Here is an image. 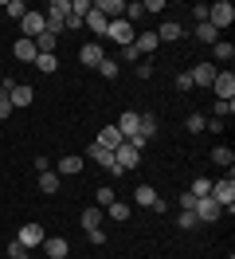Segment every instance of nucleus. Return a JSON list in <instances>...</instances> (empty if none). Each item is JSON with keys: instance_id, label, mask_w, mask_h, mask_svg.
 I'll return each mask as SVG.
<instances>
[{"instance_id": "obj_1", "label": "nucleus", "mask_w": 235, "mask_h": 259, "mask_svg": "<svg viewBox=\"0 0 235 259\" xmlns=\"http://www.w3.org/2000/svg\"><path fill=\"white\" fill-rule=\"evenodd\" d=\"M208 196L216 200L219 208H227V212H231V208H235V181H231V177L212 181V193H208Z\"/></svg>"}, {"instance_id": "obj_2", "label": "nucleus", "mask_w": 235, "mask_h": 259, "mask_svg": "<svg viewBox=\"0 0 235 259\" xmlns=\"http://www.w3.org/2000/svg\"><path fill=\"white\" fill-rule=\"evenodd\" d=\"M231 20H235V8L227 4V0H219V4H208V24H212L216 32L231 28Z\"/></svg>"}, {"instance_id": "obj_3", "label": "nucleus", "mask_w": 235, "mask_h": 259, "mask_svg": "<svg viewBox=\"0 0 235 259\" xmlns=\"http://www.w3.org/2000/svg\"><path fill=\"white\" fill-rule=\"evenodd\" d=\"M20 28H24V39H35V35L47 32V16L39 12V8H28L24 20H20Z\"/></svg>"}, {"instance_id": "obj_4", "label": "nucleus", "mask_w": 235, "mask_h": 259, "mask_svg": "<svg viewBox=\"0 0 235 259\" xmlns=\"http://www.w3.org/2000/svg\"><path fill=\"white\" fill-rule=\"evenodd\" d=\"M86 157H90V161H98V165H102V169L110 173V177H122V165L114 161V153H110V149H102L98 142H94V146L86 149Z\"/></svg>"}, {"instance_id": "obj_5", "label": "nucleus", "mask_w": 235, "mask_h": 259, "mask_svg": "<svg viewBox=\"0 0 235 259\" xmlns=\"http://www.w3.org/2000/svg\"><path fill=\"white\" fill-rule=\"evenodd\" d=\"M196 220H200V224H216L219 216H223V208H219L216 200H212V196H196Z\"/></svg>"}, {"instance_id": "obj_6", "label": "nucleus", "mask_w": 235, "mask_h": 259, "mask_svg": "<svg viewBox=\"0 0 235 259\" xmlns=\"http://www.w3.org/2000/svg\"><path fill=\"white\" fill-rule=\"evenodd\" d=\"M106 39H114V44H133V24H129V20H110V28H106Z\"/></svg>"}, {"instance_id": "obj_7", "label": "nucleus", "mask_w": 235, "mask_h": 259, "mask_svg": "<svg viewBox=\"0 0 235 259\" xmlns=\"http://www.w3.org/2000/svg\"><path fill=\"white\" fill-rule=\"evenodd\" d=\"M188 75H192V87H212V82H216V75H219V67L204 59V63H196Z\"/></svg>"}, {"instance_id": "obj_8", "label": "nucleus", "mask_w": 235, "mask_h": 259, "mask_svg": "<svg viewBox=\"0 0 235 259\" xmlns=\"http://www.w3.org/2000/svg\"><path fill=\"white\" fill-rule=\"evenodd\" d=\"M114 161L122 165V173H125V169H137V165H141V149H133L129 142H122V146L114 149Z\"/></svg>"}, {"instance_id": "obj_9", "label": "nucleus", "mask_w": 235, "mask_h": 259, "mask_svg": "<svg viewBox=\"0 0 235 259\" xmlns=\"http://www.w3.org/2000/svg\"><path fill=\"white\" fill-rule=\"evenodd\" d=\"M16 240H20V243H24V247L31 251V247H43L47 236H43V228H39V224H24L20 232H16Z\"/></svg>"}, {"instance_id": "obj_10", "label": "nucleus", "mask_w": 235, "mask_h": 259, "mask_svg": "<svg viewBox=\"0 0 235 259\" xmlns=\"http://www.w3.org/2000/svg\"><path fill=\"white\" fill-rule=\"evenodd\" d=\"M82 157H78V153H67V157H59V161L51 165V169H55V173H59V177H75V173H82Z\"/></svg>"}, {"instance_id": "obj_11", "label": "nucleus", "mask_w": 235, "mask_h": 259, "mask_svg": "<svg viewBox=\"0 0 235 259\" xmlns=\"http://www.w3.org/2000/svg\"><path fill=\"white\" fill-rule=\"evenodd\" d=\"M114 126H118V134H122L125 142H129V138H137V126H141V114H133V110H125L122 118H118V122H114Z\"/></svg>"}, {"instance_id": "obj_12", "label": "nucleus", "mask_w": 235, "mask_h": 259, "mask_svg": "<svg viewBox=\"0 0 235 259\" xmlns=\"http://www.w3.org/2000/svg\"><path fill=\"white\" fill-rule=\"evenodd\" d=\"M43 251H47V259H67V255H71V243L63 240V236H47Z\"/></svg>"}, {"instance_id": "obj_13", "label": "nucleus", "mask_w": 235, "mask_h": 259, "mask_svg": "<svg viewBox=\"0 0 235 259\" xmlns=\"http://www.w3.org/2000/svg\"><path fill=\"white\" fill-rule=\"evenodd\" d=\"M102 59H106V55H102V44H82V51H78V63L82 67H94V71H98Z\"/></svg>"}, {"instance_id": "obj_14", "label": "nucleus", "mask_w": 235, "mask_h": 259, "mask_svg": "<svg viewBox=\"0 0 235 259\" xmlns=\"http://www.w3.org/2000/svg\"><path fill=\"white\" fill-rule=\"evenodd\" d=\"M31 98H35V95H31L28 82H16L12 95H8V102H12V110H24V106H31Z\"/></svg>"}, {"instance_id": "obj_15", "label": "nucleus", "mask_w": 235, "mask_h": 259, "mask_svg": "<svg viewBox=\"0 0 235 259\" xmlns=\"http://www.w3.org/2000/svg\"><path fill=\"white\" fill-rule=\"evenodd\" d=\"M212 91H216L219 98H235V75L231 71H219L216 82H212Z\"/></svg>"}, {"instance_id": "obj_16", "label": "nucleus", "mask_w": 235, "mask_h": 259, "mask_svg": "<svg viewBox=\"0 0 235 259\" xmlns=\"http://www.w3.org/2000/svg\"><path fill=\"white\" fill-rule=\"evenodd\" d=\"M157 39H165V44H172V39H184V24H180V20H165V24L157 28Z\"/></svg>"}, {"instance_id": "obj_17", "label": "nucleus", "mask_w": 235, "mask_h": 259, "mask_svg": "<svg viewBox=\"0 0 235 259\" xmlns=\"http://www.w3.org/2000/svg\"><path fill=\"white\" fill-rule=\"evenodd\" d=\"M133 48H137V55H153L161 48V39H157V32H141V35H133Z\"/></svg>"}, {"instance_id": "obj_18", "label": "nucleus", "mask_w": 235, "mask_h": 259, "mask_svg": "<svg viewBox=\"0 0 235 259\" xmlns=\"http://www.w3.org/2000/svg\"><path fill=\"white\" fill-rule=\"evenodd\" d=\"M94 8H98L106 20H122V16H125V0H98Z\"/></svg>"}, {"instance_id": "obj_19", "label": "nucleus", "mask_w": 235, "mask_h": 259, "mask_svg": "<svg viewBox=\"0 0 235 259\" xmlns=\"http://www.w3.org/2000/svg\"><path fill=\"white\" fill-rule=\"evenodd\" d=\"M12 55H16V59H20V63H35V44L20 35V39H16V44H12Z\"/></svg>"}, {"instance_id": "obj_20", "label": "nucleus", "mask_w": 235, "mask_h": 259, "mask_svg": "<svg viewBox=\"0 0 235 259\" xmlns=\"http://www.w3.org/2000/svg\"><path fill=\"white\" fill-rule=\"evenodd\" d=\"M82 24H86V28H90V32H98V35H106V28H110V20L102 16V12H98V8H90V12H86V16H82Z\"/></svg>"}, {"instance_id": "obj_21", "label": "nucleus", "mask_w": 235, "mask_h": 259, "mask_svg": "<svg viewBox=\"0 0 235 259\" xmlns=\"http://www.w3.org/2000/svg\"><path fill=\"white\" fill-rule=\"evenodd\" d=\"M122 142H125V138L118 134V126H106V130H102V138H98V146H102V149H110V153L122 146Z\"/></svg>"}, {"instance_id": "obj_22", "label": "nucleus", "mask_w": 235, "mask_h": 259, "mask_svg": "<svg viewBox=\"0 0 235 259\" xmlns=\"http://www.w3.org/2000/svg\"><path fill=\"white\" fill-rule=\"evenodd\" d=\"M59 173H55V169H47V173H39V193H47V196H51V193H59Z\"/></svg>"}, {"instance_id": "obj_23", "label": "nucleus", "mask_w": 235, "mask_h": 259, "mask_svg": "<svg viewBox=\"0 0 235 259\" xmlns=\"http://www.w3.org/2000/svg\"><path fill=\"white\" fill-rule=\"evenodd\" d=\"M212 48H216V59H219V63H231V59H235V44H231V39H216Z\"/></svg>"}, {"instance_id": "obj_24", "label": "nucleus", "mask_w": 235, "mask_h": 259, "mask_svg": "<svg viewBox=\"0 0 235 259\" xmlns=\"http://www.w3.org/2000/svg\"><path fill=\"white\" fill-rule=\"evenodd\" d=\"M133 200H137L141 208H149V204L157 200V189L153 185H137V189H133Z\"/></svg>"}, {"instance_id": "obj_25", "label": "nucleus", "mask_w": 235, "mask_h": 259, "mask_svg": "<svg viewBox=\"0 0 235 259\" xmlns=\"http://www.w3.org/2000/svg\"><path fill=\"white\" fill-rule=\"evenodd\" d=\"M212 161H216V165H223V169L231 173V165H235V153H231L227 146H216V149H212Z\"/></svg>"}, {"instance_id": "obj_26", "label": "nucleus", "mask_w": 235, "mask_h": 259, "mask_svg": "<svg viewBox=\"0 0 235 259\" xmlns=\"http://www.w3.org/2000/svg\"><path fill=\"white\" fill-rule=\"evenodd\" d=\"M157 130H161V126H157V114H141V126H137V134H141V138H145V142L153 138Z\"/></svg>"}, {"instance_id": "obj_27", "label": "nucleus", "mask_w": 235, "mask_h": 259, "mask_svg": "<svg viewBox=\"0 0 235 259\" xmlns=\"http://www.w3.org/2000/svg\"><path fill=\"white\" fill-rule=\"evenodd\" d=\"M0 8L8 12V20H24V12H28V4H24V0H4Z\"/></svg>"}, {"instance_id": "obj_28", "label": "nucleus", "mask_w": 235, "mask_h": 259, "mask_svg": "<svg viewBox=\"0 0 235 259\" xmlns=\"http://www.w3.org/2000/svg\"><path fill=\"white\" fill-rule=\"evenodd\" d=\"M35 71H43V75L59 71V55H35Z\"/></svg>"}, {"instance_id": "obj_29", "label": "nucleus", "mask_w": 235, "mask_h": 259, "mask_svg": "<svg viewBox=\"0 0 235 259\" xmlns=\"http://www.w3.org/2000/svg\"><path fill=\"white\" fill-rule=\"evenodd\" d=\"M82 228H86V232H90V228H102V208H98V204L82 212Z\"/></svg>"}, {"instance_id": "obj_30", "label": "nucleus", "mask_w": 235, "mask_h": 259, "mask_svg": "<svg viewBox=\"0 0 235 259\" xmlns=\"http://www.w3.org/2000/svg\"><path fill=\"white\" fill-rule=\"evenodd\" d=\"M106 212H110V220H118V224H122V220H129V204H125V200H114Z\"/></svg>"}, {"instance_id": "obj_31", "label": "nucleus", "mask_w": 235, "mask_h": 259, "mask_svg": "<svg viewBox=\"0 0 235 259\" xmlns=\"http://www.w3.org/2000/svg\"><path fill=\"white\" fill-rule=\"evenodd\" d=\"M196 39H200V44H216L219 32L212 28V24H196Z\"/></svg>"}, {"instance_id": "obj_32", "label": "nucleus", "mask_w": 235, "mask_h": 259, "mask_svg": "<svg viewBox=\"0 0 235 259\" xmlns=\"http://www.w3.org/2000/svg\"><path fill=\"white\" fill-rule=\"evenodd\" d=\"M98 71H102V79H118V71H122V67H118V59H102V63H98Z\"/></svg>"}, {"instance_id": "obj_33", "label": "nucleus", "mask_w": 235, "mask_h": 259, "mask_svg": "<svg viewBox=\"0 0 235 259\" xmlns=\"http://www.w3.org/2000/svg\"><path fill=\"white\" fill-rule=\"evenodd\" d=\"M235 114V98H219L216 102V114H212V118H231Z\"/></svg>"}, {"instance_id": "obj_34", "label": "nucleus", "mask_w": 235, "mask_h": 259, "mask_svg": "<svg viewBox=\"0 0 235 259\" xmlns=\"http://www.w3.org/2000/svg\"><path fill=\"white\" fill-rule=\"evenodd\" d=\"M114 200H118V193H114L110 185H102V189H98V208H110Z\"/></svg>"}, {"instance_id": "obj_35", "label": "nucleus", "mask_w": 235, "mask_h": 259, "mask_svg": "<svg viewBox=\"0 0 235 259\" xmlns=\"http://www.w3.org/2000/svg\"><path fill=\"white\" fill-rule=\"evenodd\" d=\"M188 193H192V196H208V193H212V181H208V177H196Z\"/></svg>"}, {"instance_id": "obj_36", "label": "nucleus", "mask_w": 235, "mask_h": 259, "mask_svg": "<svg viewBox=\"0 0 235 259\" xmlns=\"http://www.w3.org/2000/svg\"><path fill=\"white\" fill-rule=\"evenodd\" d=\"M196 224H200V220H196V212H180V216H176V228H184V232H192Z\"/></svg>"}, {"instance_id": "obj_37", "label": "nucleus", "mask_w": 235, "mask_h": 259, "mask_svg": "<svg viewBox=\"0 0 235 259\" xmlns=\"http://www.w3.org/2000/svg\"><path fill=\"white\" fill-rule=\"evenodd\" d=\"M90 8H94L90 0H71V16H78V20L86 16V12H90Z\"/></svg>"}, {"instance_id": "obj_38", "label": "nucleus", "mask_w": 235, "mask_h": 259, "mask_svg": "<svg viewBox=\"0 0 235 259\" xmlns=\"http://www.w3.org/2000/svg\"><path fill=\"white\" fill-rule=\"evenodd\" d=\"M204 122H208L204 114H188V122H184V126H188V134H200V130H204Z\"/></svg>"}, {"instance_id": "obj_39", "label": "nucleus", "mask_w": 235, "mask_h": 259, "mask_svg": "<svg viewBox=\"0 0 235 259\" xmlns=\"http://www.w3.org/2000/svg\"><path fill=\"white\" fill-rule=\"evenodd\" d=\"M8 259H28V247H24L20 240H12L8 243Z\"/></svg>"}, {"instance_id": "obj_40", "label": "nucleus", "mask_w": 235, "mask_h": 259, "mask_svg": "<svg viewBox=\"0 0 235 259\" xmlns=\"http://www.w3.org/2000/svg\"><path fill=\"white\" fill-rule=\"evenodd\" d=\"M172 87H176V91H192V75H188V71H180V75L172 79Z\"/></svg>"}, {"instance_id": "obj_41", "label": "nucleus", "mask_w": 235, "mask_h": 259, "mask_svg": "<svg viewBox=\"0 0 235 259\" xmlns=\"http://www.w3.org/2000/svg\"><path fill=\"white\" fill-rule=\"evenodd\" d=\"M122 59H125V63H141V55H137L133 44H125V48H122Z\"/></svg>"}, {"instance_id": "obj_42", "label": "nucleus", "mask_w": 235, "mask_h": 259, "mask_svg": "<svg viewBox=\"0 0 235 259\" xmlns=\"http://www.w3.org/2000/svg\"><path fill=\"white\" fill-rule=\"evenodd\" d=\"M141 16H145V12H141V4H125V20H129V24L141 20Z\"/></svg>"}, {"instance_id": "obj_43", "label": "nucleus", "mask_w": 235, "mask_h": 259, "mask_svg": "<svg viewBox=\"0 0 235 259\" xmlns=\"http://www.w3.org/2000/svg\"><path fill=\"white\" fill-rule=\"evenodd\" d=\"M137 79H153V63H149V59L137 63Z\"/></svg>"}, {"instance_id": "obj_44", "label": "nucleus", "mask_w": 235, "mask_h": 259, "mask_svg": "<svg viewBox=\"0 0 235 259\" xmlns=\"http://www.w3.org/2000/svg\"><path fill=\"white\" fill-rule=\"evenodd\" d=\"M196 208V196L192 193H180V212H192Z\"/></svg>"}, {"instance_id": "obj_45", "label": "nucleus", "mask_w": 235, "mask_h": 259, "mask_svg": "<svg viewBox=\"0 0 235 259\" xmlns=\"http://www.w3.org/2000/svg\"><path fill=\"white\" fill-rule=\"evenodd\" d=\"M141 12H165V0H145Z\"/></svg>"}, {"instance_id": "obj_46", "label": "nucleus", "mask_w": 235, "mask_h": 259, "mask_svg": "<svg viewBox=\"0 0 235 259\" xmlns=\"http://www.w3.org/2000/svg\"><path fill=\"white\" fill-rule=\"evenodd\" d=\"M192 16H196V24H208V4H196V8H192Z\"/></svg>"}, {"instance_id": "obj_47", "label": "nucleus", "mask_w": 235, "mask_h": 259, "mask_svg": "<svg viewBox=\"0 0 235 259\" xmlns=\"http://www.w3.org/2000/svg\"><path fill=\"white\" fill-rule=\"evenodd\" d=\"M86 240H90V243H106V232H102V228H90V232H86Z\"/></svg>"}, {"instance_id": "obj_48", "label": "nucleus", "mask_w": 235, "mask_h": 259, "mask_svg": "<svg viewBox=\"0 0 235 259\" xmlns=\"http://www.w3.org/2000/svg\"><path fill=\"white\" fill-rule=\"evenodd\" d=\"M47 169H51V161H47L43 153H39V157H35V173H47Z\"/></svg>"}]
</instances>
